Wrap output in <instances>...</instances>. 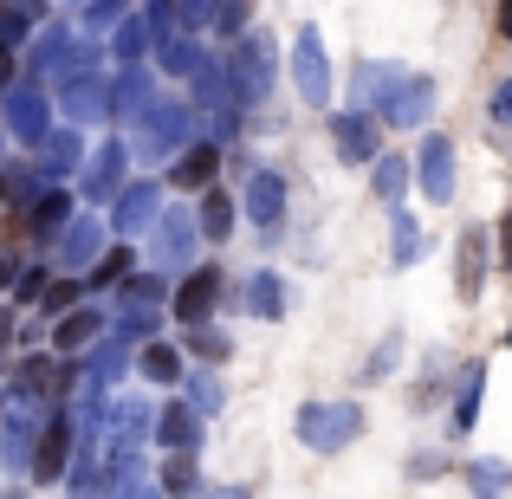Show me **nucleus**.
Here are the masks:
<instances>
[{
  "label": "nucleus",
  "mask_w": 512,
  "mask_h": 499,
  "mask_svg": "<svg viewBox=\"0 0 512 499\" xmlns=\"http://www.w3.org/2000/svg\"><path fill=\"white\" fill-rule=\"evenodd\" d=\"M396 65H357L350 72V98H357V111H383V98L396 91Z\"/></svg>",
  "instance_id": "nucleus-11"
},
{
  "label": "nucleus",
  "mask_w": 512,
  "mask_h": 499,
  "mask_svg": "<svg viewBox=\"0 0 512 499\" xmlns=\"http://www.w3.org/2000/svg\"><path fill=\"white\" fill-rule=\"evenodd\" d=\"M188 240H195V214H182V221L169 227V234H163V247H169V253H182Z\"/></svg>",
  "instance_id": "nucleus-23"
},
{
  "label": "nucleus",
  "mask_w": 512,
  "mask_h": 499,
  "mask_svg": "<svg viewBox=\"0 0 512 499\" xmlns=\"http://www.w3.org/2000/svg\"><path fill=\"white\" fill-rule=\"evenodd\" d=\"M292 428H299V441L312 454H338V448H350V441L363 435V409L357 402H305Z\"/></svg>",
  "instance_id": "nucleus-1"
},
{
  "label": "nucleus",
  "mask_w": 512,
  "mask_h": 499,
  "mask_svg": "<svg viewBox=\"0 0 512 499\" xmlns=\"http://www.w3.org/2000/svg\"><path fill=\"white\" fill-rule=\"evenodd\" d=\"M195 350L201 357H227V337L221 331H195Z\"/></svg>",
  "instance_id": "nucleus-24"
},
{
  "label": "nucleus",
  "mask_w": 512,
  "mask_h": 499,
  "mask_svg": "<svg viewBox=\"0 0 512 499\" xmlns=\"http://www.w3.org/2000/svg\"><path fill=\"white\" fill-rule=\"evenodd\" d=\"M435 467H441L435 454H415V461H409V474H415V480H435Z\"/></svg>",
  "instance_id": "nucleus-28"
},
{
  "label": "nucleus",
  "mask_w": 512,
  "mask_h": 499,
  "mask_svg": "<svg viewBox=\"0 0 512 499\" xmlns=\"http://www.w3.org/2000/svg\"><path fill=\"white\" fill-rule=\"evenodd\" d=\"M389 260L396 266H415L422 260V227H415V214L396 201V214H389Z\"/></svg>",
  "instance_id": "nucleus-12"
},
{
  "label": "nucleus",
  "mask_w": 512,
  "mask_h": 499,
  "mask_svg": "<svg viewBox=\"0 0 512 499\" xmlns=\"http://www.w3.org/2000/svg\"><path fill=\"white\" fill-rule=\"evenodd\" d=\"M467 493H474V499H500L506 493V467L500 461H474V467H467Z\"/></svg>",
  "instance_id": "nucleus-19"
},
{
  "label": "nucleus",
  "mask_w": 512,
  "mask_h": 499,
  "mask_svg": "<svg viewBox=\"0 0 512 499\" xmlns=\"http://www.w3.org/2000/svg\"><path fill=\"white\" fill-rule=\"evenodd\" d=\"M124 266H130V253H111V260L98 266V279H124Z\"/></svg>",
  "instance_id": "nucleus-29"
},
{
  "label": "nucleus",
  "mask_w": 512,
  "mask_h": 499,
  "mask_svg": "<svg viewBox=\"0 0 512 499\" xmlns=\"http://www.w3.org/2000/svg\"><path fill=\"white\" fill-rule=\"evenodd\" d=\"M480 396H487V363H461V396H454V409H448V435L454 441L480 422Z\"/></svg>",
  "instance_id": "nucleus-9"
},
{
  "label": "nucleus",
  "mask_w": 512,
  "mask_h": 499,
  "mask_svg": "<svg viewBox=\"0 0 512 499\" xmlns=\"http://www.w3.org/2000/svg\"><path fill=\"white\" fill-rule=\"evenodd\" d=\"M247 305H253V318H286V279L279 273H253L247 279Z\"/></svg>",
  "instance_id": "nucleus-13"
},
{
  "label": "nucleus",
  "mask_w": 512,
  "mask_h": 499,
  "mask_svg": "<svg viewBox=\"0 0 512 499\" xmlns=\"http://www.w3.org/2000/svg\"><path fill=\"white\" fill-rule=\"evenodd\" d=\"M214 163H221V156L201 143V150H188L182 163H175V182H182V188H208V182H214Z\"/></svg>",
  "instance_id": "nucleus-18"
},
{
  "label": "nucleus",
  "mask_w": 512,
  "mask_h": 499,
  "mask_svg": "<svg viewBox=\"0 0 512 499\" xmlns=\"http://www.w3.org/2000/svg\"><path fill=\"white\" fill-rule=\"evenodd\" d=\"M201 234H208V240H227V234H234V201H227L221 188H208V195H201Z\"/></svg>",
  "instance_id": "nucleus-15"
},
{
  "label": "nucleus",
  "mask_w": 512,
  "mask_h": 499,
  "mask_svg": "<svg viewBox=\"0 0 512 499\" xmlns=\"http://www.w3.org/2000/svg\"><path fill=\"white\" fill-rule=\"evenodd\" d=\"M169 487H175V493H188V487H195V467L175 461V467H169Z\"/></svg>",
  "instance_id": "nucleus-26"
},
{
  "label": "nucleus",
  "mask_w": 512,
  "mask_h": 499,
  "mask_svg": "<svg viewBox=\"0 0 512 499\" xmlns=\"http://www.w3.org/2000/svg\"><path fill=\"white\" fill-rule=\"evenodd\" d=\"M415 182H422V195L435 201V208H448V201H454V137L428 130L422 156H415Z\"/></svg>",
  "instance_id": "nucleus-4"
},
{
  "label": "nucleus",
  "mask_w": 512,
  "mask_h": 499,
  "mask_svg": "<svg viewBox=\"0 0 512 499\" xmlns=\"http://www.w3.org/2000/svg\"><path fill=\"white\" fill-rule=\"evenodd\" d=\"M214 499H247V493H214Z\"/></svg>",
  "instance_id": "nucleus-32"
},
{
  "label": "nucleus",
  "mask_w": 512,
  "mask_h": 499,
  "mask_svg": "<svg viewBox=\"0 0 512 499\" xmlns=\"http://www.w3.org/2000/svg\"><path fill=\"white\" fill-rule=\"evenodd\" d=\"M370 188L389 201V208H396L402 188H409V156H376V163H370Z\"/></svg>",
  "instance_id": "nucleus-14"
},
{
  "label": "nucleus",
  "mask_w": 512,
  "mask_h": 499,
  "mask_svg": "<svg viewBox=\"0 0 512 499\" xmlns=\"http://www.w3.org/2000/svg\"><path fill=\"white\" fill-rule=\"evenodd\" d=\"M247 214H253V221L266 227V234L279 227V214H286V182H279L273 169H260V175L247 182Z\"/></svg>",
  "instance_id": "nucleus-10"
},
{
  "label": "nucleus",
  "mask_w": 512,
  "mask_h": 499,
  "mask_svg": "<svg viewBox=\"0 0 512 499\" xmlns=\"http://www.w3.org/2000/svg\"><path fill=\"white\" fill-rule=\"evenodd\" d=\"M493 124H512V78L493 91Z\"/></svg>",
  "instance_id": "nucleus-25"
},
{
  "label": "nucleus",
  "mask_w": 512,
  "mask_h": 499,
  "mask_svg": "<svg viewBox=\"0 0 512 499\" xmlns=\"http://www.w3.org/2000/svg\"><path fill=\"white\" fill-rule=\"evenodd\" d=\"M214 26H221V33H240V26H247V0H214Z\"/></svg>",
  "instance_id": "nucleus-21"
},
{
  "label": "nucleus",
  "mask_w": 512,
  "mask_h": 499,
  "mask_svg": "<svg viewBox=\"0 0 512 499\" xmlns=\"http://www.w3.org/2000/svg\"><path fill=\"white\" fill-rule=\"evenodd\" d=\"M85 337H91V318H72V325L59 331V344H85Z\"/></svg>",
  "instance_id": "nucleus-27"
},
{
  "label": "nucleus",
  "mask_w": 512,
  "mask_h": 499,
  "mask_svg": "<svg viewBox=\"0 0 512 499\" xmlns=\"http://www.w3.org/2000/svg\"><path fill=\"white\" fill-rule=\"evenodd\" d=\"M500 26H506V33H512V0H500Z\"/></svg>",
  "instance_id": "nucleus-31"
},
{
  "label": "nucleus",
  "mask_w": 512,
  "mask_h": 499,
  "mask_svg": "<svg viewBox=\"0 0 512 499\" xmlns=\"http://www.w3.org/2000/svg\"><path fill=\"white\" fill-rule=\"evenodd\" d=\"M163 441H175V448H188V441H195V422H188V409H169V415H163Z\"/></svg>",
  "instance_id": "nucleus-22"
},
{
  "label": "nucleus",
  "mask_w": 512,
  "mask_h": 499,
  "mask_svg": "<svg viewBox=\"0 0 512 499\" xmlns=\"http://www.w3.org/2000/svg\"><path fill=\"white\" fill-rule=\"evenodd\" d=\"M500 266H512V208H506V221H500Z\"/></svg>",
  "instance_id": "nucleus-30"
},
{
  "label": "nucleus",
  "mask_w": 512,
  "mask_h": 499,
  "mask_svg": "<svg viewBox=\"0 0 512 499\" xmlns=\"http://www.w3.org/2000/svg\"><path fill=\"white\" fill-rule=\"evenodd\" d=\"M65 448H72V435H65V422H52V428H46V441H39V461H33V474H39V480H59V467H65Z\"/></svg>",
  "instance_id": "nucleus-16"
},
{
  "label": "nucleus",
  "mask_w": 512,
  "mask_h": 499,
  "mask_svg": "<svg viewBox=\"0 0 512 499\" xmlns=\"http://www.w3.org/2000/svg\"><path fill=\"white\" fill-rule=\"evenodd\" d=\"M487 286V234L480 227H461V260H454V292L461 299H480Z\"/></svg>",
  "instance_id": "nucleus-8"
},
{
  "label": "nucleus",
  "mask_w": 512,
  "mask_h": 499,
  "mask_svg": "<svg viewBox=\"0 0 512 499\" xmlns=\"http://www.w3.org/2000/svg\"><path fill=\"white\" fill-rule=\"evenodd\" d=\"M214 299H221V266H195V279L175 292V318L208 325V318H214Z\"/></svg>",
  "instance_id": "nucleus-6"
},
{
  "label": "nucleus",
  "mask_w": 512,
  "mask_h": 499,
  "mask_svg": "<svg viewBox=\"0 0 512 499\" xmlns=\"http://www.w3.org/2000/svg\"><path fill=\"white\" fill-rule=\"evenodd\" d=\"M292 72H299V98L305 104H331V59H325V39H318L312 20L299 26V39H292Z\"/></svg>",
  "instance_id": "nucleus-3"
},
{
  "label": "nucleus",
  "mask_w": 512,
  "mask_h": 499,
  "mask_svg": "<svg viewBox=\"0 0 512 499\" xmlns=\"http://www.w3.org/2000/svg\"><path fill=\"white\" fill-rule=\"evenodd\" d=\"M143 370H150L156 383H175V376H182V357H175L169 344H150V350H143Z\"/></svg>",
  "instance_id": "nucleus-20"
},
{
  "label": "nucleus",
  "mask_w": 512,
  "mask_h": 499,
  "mask_svg": "<svg viewBox=\"0 0 512 499\" xmlns=\"http://www.w3.org/2000/svg\"><path fill=\"white\" fill-rule=\"evenodd\" d=\"M396 357H402V331H383V344L363 363V383H389V376H396Z\"/></svg>",
  "instance_id": "nucleus-17"
},
{
  "label": "nucleus",
  "mask_w": 512,
  "mask_h": 499,
  "mask_svg": "<svg viewBox=\"0 0 512 499\" xmlns=\"http://www.w3.org/2000/svg\"><path fill=\"white\" fill-rule=\"evenodd\" d=\"M506 344H512V331H506Z\"/></svg>",
  "instance_id": "nucleus-33"
},
{
  "label": "nucleus",
  "mask_w": 512,
  "mask_h": 499,
  "mask_svg": "<svg viewBox=\"0 0 512 499\" xmlns=\"http://www.w3.org/2000/svg\"><path fill=\"white\" fill-rule=\"evenodd\" d=\"M331 143H338V156L344 163H376V117L370 111H338L331 117Z\"/></svg>",
  "instance_id": "nucleus-5"
},
{
  "label": "nucleus",
  "mask_w": 512,
  "mask_h": 499,
  "mask_svg": "<svg viewBox=\"0 0 512 499\" xmlns=\"http://www.w3.org/2000/svg\"><path fill=\"white\" fill-rule=\"evenodd\" d=\"M435 98H441L435 78H428V72H409V78H396V91L383 98V111H376V117H383V124H396V130H422L428 117H435Z\"/></svg>",
  "instance_id": "nucleus-2"
},
{
  "label": "nucleus",
  "mask_w": 512,
  "mask_h": 499,
  "mask_svg": "<svg viewBox=\"0 0 512 499\" xmlns=\"http://www.w3.org/2000/svg\"><path fill=\"white\" fill-rule=\"evenodd\" d=\"M266 85H273V46H266V39H247V46L234 52V91L240 98H266Z\"/></svg>",
  "instance_id": "nucleus-7"
}]
</instances>
